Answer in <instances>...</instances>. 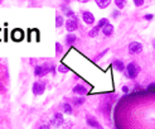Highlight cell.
Wrapping results in <instances>:
<instances>
[{"instance_id": "obj_1", "label": "cell", "mask_w": 155, "mask_h": 129, "mask_svg": "<svg viewBox=\"0 0 155 129\" xmlns=\"http://www.w3.org/2000/svg\"><path fill=\"white\" fill-rule=\"evenodd\" d=\"M139 72H140V67L135 62H130L126 66V68H125V76L127 78H130V80H135L137 75H139Z\"/></svg>"}, {"instance_id": "obj_2", "label": "cell", "mask_w": 155, "mask_h": 129, "mask_svg": "<svg viewBox=\"0 0 155 129\" xmlns=\"http://www.w3.org/2000/svg\"><path fill=\"white\" fill-rule=\"evenodd\" d=\"M46 86H47V82L46 81H36L32 86V91L36 96L38 95H42L43 92L46 91Z\"/></svg>"}, {"instance_id": "obj_3", "label": "cell", "mask_w": 155, "mask_h": 129, "mask_svg": "<svg viewBox=\"0 0 155 129\" xmlns=\"http://www.w3.org/2000/svg\"><path fill=\"white\" fill-rule=\"evenodd\" d=\"M66 28H67V31L69 32V33H72L73 31H76V29L78 28V18L77 17H73V18H69V19H67L66 20Z\"/></svg>"}, {"instance_id": "obj_4", "label": "cell", "mask_w": 155, "mask_h": 129, "mask_svg": "<svg viewBox=\"0 0 155 129\" xmlns=\"http://www.w3.org/2000/svg\"><path fill=\"white\" fill-rule=\"evenodd\" d=\"M142 52V45L140 42H131L129 45V53L130 55H139Z\"/></svg>"}, {"instance_id": "obj_5", "label": "cell", "mask_w": 155, "mask_h": 129, "mask_svg": "<svg viewBox=\"0 0 155 129\" xmlns=\"http://www.w3.org/2000/svg\"><path fill=\"white\" fill-rule=\"evenodd\" d=\"M63 123H64V119H63L62 113H55L53 118L51 119V125H53L55 128H59L61 125H63Z\"/></svg>"}, {"instance_id": "obj_6", "label": "cell", "mask_w": 155, "mask_h": 129, "mask_svg": "<svg viewBox=\"0 0 155 129\" xmlns=\"http://www.w3.org/2000/svg\"><path fill=\"white\" fill-rule=\"evenodd\" d=\"M86 123H87V125H88V127H91V128H95V129H104V128H102V125L100 124V122H98V120L96 119V118L91 116V115H87Z\"/></svg>"}, {"instance_id": "obj_7", "label": "cell", "mask_w": 155, "mask_h": 129, "mask_svg": "<svg viewBox=\"0 0 155 129\" xmlns=\"http://www.w3.org/2000/svg\"><path fill=\"white\" fill-rule=\"evenodd\" d=\"M82 19L86 24H93L95 23V17L88 10H82Z\"/></svg>"}, {"instance_id": "obj_8", "label": "cell", "mask_w": 155, "mask_h": 129, "mask_svg": "<svg viewBox=\"0 0 155 129\" xmlns=\"http://www.w3.org/2000/svg\"><path fill=\"white\" fill-rule=\"evenodd\" d=\"M72 91H73V94H77V95L83 96V95H86V94H87V89H86V86L78 84V85H76V86L73 87Z\"/></svg>"}, {"instance_id": "obj_9", "label": "cell", "mask_w": 155, "mask_h": 129, "mask_svg": "<svg viewBox=\"0 0 155 129\" xmlns=\"http://www.w3.org/2000/svg\"><path fill=\"white\" fill-rule=\"evenodd\" d=\"M11 38H13L14 41H16V42H19V41H22L23 38H24V32H23L22 29H14V31L11 32Z\"/></svg>"}, {"instance_id": "obj_10", "label": "cell", "mask_w": 155, "mask_h": 129, "mask_svg": "<svg viewBox=\"0 0 155 129\" xmlns=\"http://www.w3.org/2000/svg\"><path fill=\"white\" fill-rule=\"evenodd\" d=\"M61 9H62V11H63L64 15L68 17V19H69V18H73V17H75V11H73L67 4H62V5H61Z\"/></svg>"}, {"instance_id": "obj_11", "label": "cell", "mask_w": 155, "mask_h": 129, "mask_svg": "<svg viewBox=\"0 0 155 129\" xmlns=\"http://www.w3.org/2000/svg\"><path fill=\"white\" fill-rule=\"evenodd\" d=\"M112 64H113V67H115L116 71H119V72H124L125 68H126V67H125V63L122 62L121 60H115Z\"/></svg>"}, {"instance_id": "obj_12", "label": "cell", "mask_w": 155, "mask_h": 129, "mask_svg": "<svg viewBox=\"0 0 155 129\" xmlns=\"http://www.w3.org/2000/svg\"><path fill=\"white\" fill-rule=\"evenodd\" d=\"M64 41H66V46L69 47L77 41V37H76V34H73V33H68L66 36V38H64Z\"/></svg>"}, {"instance_id": "obj_13", "label": "cell", "mask_w": 155, "mask_h": 129, "mask_svg": "<svg viewBox=\"0 0 155 129\" xmlns=\"http://www.w3.org/2000/svg\"><path fill=\"white\" fill-rule=\"evenodd\" d=\"M101 31H102V33H104V36L110 37L111 34L113 33V25H112V24H107L106 27H105V28H102Z\"/></svg>"}, {"instance_id": "obj_14", "label": "cell", "mask_w": 155, "mask_h": 129, "mask_svg": "<svg viewBox=\"0 0 155 129\" xmlns=\"http://www.w3.org/2000/svg\"><path fill=\"white\" fill-rule=\"evenodd\" d=\"M96 4H97L98 8L105 9V8H107L111 4V0H96Z\"/></svg>"}, {"instance_id": "obj_15", "label": "cell", "mask_w": 155, "mask_h": 129, "mask_svg": "<svg viewBox=\"0 0 155 129\" xmlns=\"http://www.w3.org/2000/svg\"><path fill=\"white\" fill-rule=\"evenodd\" d=\"M100 31L101 29L97 27V25H96V27H93L91 31L88 32V37H91V38H95V37H97L98 36V33H100Z\"/></svg>"}, {"instance_id": "obj_16", "label": "cell", "mask_w": 155, "mask_h": 129, "mask_svg": "<svg viewBox=\"0 0 155 129\" xmlns=\"http://www.w3.org/2000/svg\"><path fill=\"white\" fill-rule=\"evenodd\" d=\"M62 108H63V111L66 114H68V115H72L73 114V109H72V106L68 104V102H64V104L62 105Z\"/></svg>"}, {"instance_id": "obj_17", "label": "cell", "mask_w": 155, "mask_h": 129, "mask_svg": "<svg viewBox=\"0 0 155 129\" xmlns=\"http://www.w3.org/2000/svg\"><path fill=\"white\" fill-rule=\"evenodd\" d=\"M64 24V19L62 15H55V28H61Z\"/></svg>"}, {"instance_id": "obj_18", "label": "cell", "mask_w": 155, "mask_h": 129, "mask_svg": "<svg viewBox=\"0 0 155 129\" xmlns=\"http://www.w3.org/2000/svg\"><path fill=\"white\" fill-rule=\"evenodd\" d=\"M107 24H110L109 23V19L107 18H101L100 20H98V24H97V27L100 28V29H102V28H105Z\"/></svg>"}, {"instance_id": "obj_19", "label": "cell", "mask_w": 155, "mask_h": 129, "mask_svg": "<svg viewBox=\"0 0 155 129\" xmlns=\"http://www.w3.org/2000/svg\"><path fill=\"white\" fill-rule=\"evenodd\" d=\"M115 5L119 8V10L124 9L125 5H126V0H115Z\"/></svg>"}, {"instance_id": "obj_20", "label": "cell", "mask_w": 155, "mask_h": 129, "mask_svg": "<svg viewBox=\"0 0 155 129\" xmlns=\"http://www.w3.org/2000/svg\"><path fill=\"white\" fill-rule=\"evenodd\" d=\"M62 53H63V46L61 45L59 42H57V43H55V55L61 56Z\"/></svg>"}, {"instance_id": "obj_21", "label": "cell", "mask_w": 155, "mask_h": 129, "mask_svg": "<svg viewBox=\"0 0 155 129\" xmlns=\"http://www.w3.org/2000/svg\"><path fill=\"white\" fill-rule=\"evenodd\" d=\"M84 102V98H75L73 99V104L76 105V106H81Z\"/></svg>"}, {"instance_id": "obj_22", "label": "cell", "mask_w": 155, "mask_h": 129, "mask_svg": "<svg viewBox=\"0 0 155 129\" xmlns=\"http://www.w3.org/2000/svg\"><path fill=\"white\" fill-rule=\"evenodd\" d=\"M57 71H59L61 74H66V72H68V67H66L64 64H59L57 68Z\"/></svg>"}, {"instance_id": "obj_23", "label": "cell", "mask_w": 155, "mask_h": 129, "mask_svg": "<svg viewBox=\"0 0 155 129\" xmlns=\"http://www.w3.org/2000/svg\"><path fill=\"white\" fill-rule=\"evenodd\" d=\"M148 91L155 92V82H151L150 85H149V86H148Z\"/></svg>"}, {"instance_id": "obj_24", "label": "cell", "mask_w": 155, "mask_h": 129, "mask_svg": "<svg viewBox=\"0 0 155 129\" xmlns=\"http://www.w3.org/2000/svg\"><path fill=\"white\" fill-rule=\"evenodd\" d=\"M134 5L135 7H141V5H144V0H134Z\"/></svg>"}, {"instance_id": "obj_25", "label": "cell", "mask_w": 155, "mask_h": 129, "mask_svg": "<svg viewBox=\"0 0 155 129\" xmlns=\"http://www.w3.org/2000/svg\"><path fill=\"white\" fill-rule=\"evenodd\" d=\"M107 52H109V48L104 49V51H102V52H101V53H100V55H98V56H97V57H96V60H100V58H101V57H104V56H105V55H106V53H107Z\"/></svg>"}, {"instance_id": "obj_26", "label": "cell", "mask_w": 155, "mask_h": 129, "mask_svg": "<svg viewBox=\"0 0 155 129\" xmlns=\"http://www.w3.org/2000/svg\"><path fill=\"white\" fill-rule=\"evenodd\" d=\"M144 18H145V20H153L154 19V15H153V14H145Z\"/></svg>"}, {"instance_id": "obj_27", "label": "cell", "mask_w": 155, "mask_h": 129, "mask_svg": "<svg viewBox=\"0 0 155 129\" xmlns=\"http://www.w3.org/2000/svg\"><path fill=\"white\" fill-rule=\"evenodd\" d=\"M120 15V10H113L112 11V18H117Z\"/></svg>"}, {"instance_id": "obj_28", "label": "cell", "mask_w": 155, "mask_h": 129, "mask_svg": "<svg viewBox=\"0 0 155 129\" xmlns=\"http://www.w3.org/2000/svg\"><path fill=\"white\" fill-rule=\"evenodd\" d=\"M39 129H51V125L49 124H43V125H40Z\"/></svg>"}, {"instance_id": "obj_29", "label": "cell", "mask_w": 155, "mask_h": 129, "mask_svg": "<svg viewBox=\"0 0 155 129\" xmlns=\"http://www.w3.org/2000/svg\"><path fill=\"white\" fill-rule=\"evenodd\" d=\"M122 91H124L125 94H127L129 92V87L127 86H122Z\"/></svg>"}, {"instance_id": "obj_30", "label": "cell", "mask_w": 155, "mask_h": 129, "mask_svg": "<svg viewBox=\"0 0 155 129\" xmlns=\"http://www.w3.org/2000/svg\"><path fill=\"white\" fill-rule=\"evenodd\" d=\"M3 90H4V87H3V85H1V81H0V92H3Z\"/></svg>"}, {"instance_id": "obj_31", "label": "cell", "mask_w": 155, "mask_h": 129, "mask_svg": "<svg viewBox=\"0 0 155 129\" xmlns=\"http://www.w3.org/2000/svg\"><path fill=\"white\" fill-rule=\"evenodd\" d=\"M0 3H1V1H0Z\"/></svg>"}]
</instances>
